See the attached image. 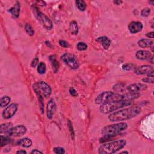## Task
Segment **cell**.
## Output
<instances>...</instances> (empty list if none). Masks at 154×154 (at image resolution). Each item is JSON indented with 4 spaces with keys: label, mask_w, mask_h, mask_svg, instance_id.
I'll return each mask as SVG.
<instances>
[{
    "label": "cell",
    "mask_w": 154,
    "mask_h": 154,
    "mask_svg": "<svg viewBox=\"0 0 154 154\" xmlns=\"http://www.w3.org/2000/svg\"><path fill=\"white\" fill-rule=\"evenodd\" d=\"M126 85L123 83H118L116 84L113 86V90L116 92H118V93H123L126 90Z\"/></svg>",
    "instance_id": "20"
},
{
    "label": "cell",
    "mask_w": 154,
    "mask_h": 154,
    "mask_svg": "<svg viewBox=\"0 0 154 154\" xmlns=\"http://www.w3.org/2000/svg\"><path fill=\"white\" fill-rule=\"evenodd\" d=\"M18 104L16 103H12L10 106L6 107L3 112V118L5 119H9L13 117L18 110Z\"/></svg>",
    "instance_id": "9"
},
{
    "label": "cell",
    "mask_w": 154,
    "mask_h": 154,
    "mask_svg": "<svg viewBox=\"0 0 154 154\" xmlns=\"http://www.w3.org/2000/svg\"><path fill=\"white\" fill-rule=\"evenodd\" d=\"M33 89L38 97V100L40 104V108L42 113L44 112V98H48L50 96L52 89L51 87L46 83L44 81H39L35 83L33 85Z\"/></svg>",
    "instance_id": "3"
},
{
    "label": "cell",
    "mask_w": 154,
    "mask_h": 154,
    "mask_svg": "<svg viewBox=\"0 0 154 154\" xmlns=\"http://www.w3.org/2000/svg\"><path fill=\"white\" fill-rule=\"evenodd\" d=\"M67 126H68V128H69V131L71 132L72 138L73 139H74V131H73L72 124V122H71L70 120H67Z\"/></svg>",
    "instance_id": "31"
},
{
    "label": "cell",
    "mask_w": 154,
    "mask_h": 154,
    "mask_svg": "<svg viewBox=\"0 0 154 154\" xmlns=\"http://www.w3.org/2000/svg\"><path fill=\"white\" fill-rule=\"evenodd\" d=\"M127 128L128 124L125 122H120L105 126L101 131V134L102 135V139L104 140V141L106 140H108L110 138H112L126 130Z\"/></svg>",
    "instance_id": "4"
},
{
    "label": "cell",
    "mask_w": 154,
    "mask_h": 154,
    "mask_svg": "<svg viewBox=\"0 0 154 154\" xmlns=\"http://www.w3.org/2000/svg\"><path fill=\"white\" fill-rule=\"evenodd\" d=\"M141 112L140 107H131L111 113L108 119L111 122H121L132 119L138 116Z\"/></svg>",
    "instance_id": "2"
},
{
    "label": "cell",
    "mask_w": 154,
    "mask_h": 154,
    "mask_svg": "<svg viewBox=\"0 0 154 154\" xmlns=\"http://www.w3.org/2000/svg\"><path fill=\"white\" fill-rule=\"evenodd\" d=\"M50 59L51 61L53 71L55 73H56L58 71L59 68V61L57 60L56 57H55V55H51V56L50 57Z\"/></svg>",
    "instance_id": "22"
},
{
    "label": "cell",
    "mask_w": 154,
    "mask_h": 154,
    "mask_svg": "<svg viewBox=\"0 0 154 154\" xmlns=\"http://www.w3.org/2000/svg\"><path fill=\"white\" fill-rule=\"evenodd\" d=\"M153 44V42L150 39H142L138 41V45L141 48H146L148 46H151Z\"/></svg>",
    "instance_id": "19"
},
{
    "label": "cell",
    "mask_w": 154,
    "mask_h": 154,
    "mask_svg": "<svg viewBox=\"0 0 154 154\" xmlns=\"http://www.w3.org/2000/svg\"><path fill=\"white\" fill-rule=\"evenodd\" d=\"M149 61H151V63L152 64H153V55H152L150 59H149Z\"/></svg>",
    "instance_id": "42"
},
{
    "label": "cell",
    "mask_w": 154,
    "mask_h": 154,
    "mask_svg": "<svg viewBox=\"0 0 154 154\" xmlns=\"http://www.w3.org/2000/svg\"><path fill=\"white\" fill-rule=\"evenodd\" d=\"M31 153L32 154H35V153H43L42 152L39 151V150H37V149H34L33 151H32V152H31Z\"/></svg>",
    "instance_id": "39"
},
{
    "label": "cell",
    "mask_w": 154,
    "mask_h": 154,
    "mask_svg": "<svg viewBox=\"0 0 154 154\" xmlns=\"http://www.w3.org/2000/svg\"><path fill=\"white\" fill-rule=\"evenodd\" d=\"M39 59L38 58H34L33 61H32V63H31V66L33 67H35L37 65H39Z\"/></svg>",
    "instance_id": "37"
},
{
    "label": "cell",
    "mask_w": 154,
    "mask_h": 154,
    "mask_svg": "<svg viewBox=\"0 0 154 154\" xmlns=\"http://www.w3.org/2000/svg\"><path fill=\"white\" fill-rule=\"evenodd\" d=\"M20 9H21L20 4L19 3V2L16 1V3L14 4L13 7H12L10 9H9V11L11 14V15L13 16L14 18L17 19L18 17L20 16Z\"/></svg>",
    "instance_id": "16"
},
{
    "label": "cell",
    "mask_w": 154,
    "mask_h": 154,
    "mask_svg": "<svg viewBox=\"0 0 154 154\" xmlns=\"http://www.w3.org/2000/svg\"><path fill=\"white\" fill-rule=\"evenodd\" d=\"M122 69L125 71H131L132 69H135V65L132 63H128L125 64L122 66Z\"/></svg>",
    "instance_id": "30"
},
{
    "label": "cell",
    "mask_w": 154,
    "mask_h": 154,
    "mask_svg": "<svg viewBox=\"0 0 154 154\" xmlns=\"http://www.w3.org/2000/svg\"><path fill=\"white\" fill-rule=\"evenodd\" d=\"M75 3L79 11H85L86 7H87V5H86V3H85V1H83V0H77V1H75Z\"/></svg>",
    "instance_id": "25"
},
{
    "label": "cell",
    "mask_w": 154,
    "mask_h": 154,
    "mask_svg": "<svg viewBox=\"0 0 154 154\" xmlns=\"http://www.w3.org/2000/svg\"><path fill=\"white\" fill-rule=\"evenodd\" d=\"M132 102L130 101H113L101 105L100 107V112L104 114H107L114 112L115 111L125 107L130 106Z\"/></svg>",
    "instance_id": "6"
},
{
    "label": "cell",
    "mask_w": 154,
    "mask_h": 154,
    "mask_svg": "<svg viewBox=\"0 0 154 154\" xmlns=\"http://www.w3.org/2000/svg\"><path fill=\"white\" fill-rule=\"evenodd\" d=\"M54 152L57 154H63L65 153V151L63 147H55L54 148Z\"/></svg>",
    "instance_id": "33"
},
{
    "label": "cell",
    "mask_w": 154,
    "mask_h": 154,
    "mask_svg": "<svg viewBox=\"0 0 154 154\" xmlns=\"http://www.w3.org/2000/svg\"><path fill=\"white\" fill-rule=\"evenodd\" d=\"M142 81L144 83H151V84H153L154 82L153 80V78L152 77H146L145 78L142 79Z\"/></svg>",
    "instance_id": "35"
},
{
    "label": "cell",
    "mask_w": 154,
    "mask_h": 154,
    "mask_svg": "<svg viewBox=\"0 0 154 154\" xmlns=\"http://www.w3.org/2000/svg\"><path fill=\"white\" fill-rule=\"evenodd\" d=\"M126 144V141L125 140H120L104 143L99 147L98 153L100 154H112L124 148Z\"/></svg>",
    "instance_id": "5"
},
{
    "label": "cell",
    "mask_w": 154,
    "mask_h": 154,
    "mask_svg": "<svg viewBox=\"0 0 154 154\" xmlns=\"http://www.w3.org/2000/svg\"><path fill=\"white\" fill-rule=\"evenodd\" d=\"M149 3H151V4H152V5H153V3H154V1H149Z\"/></svg>",
    "instance_id": "44"
},
{
    "label": "cell",
    "mask_w": 154,
    "mask_h": 154,
    "mask_svg": "<svg viewBox=\"0 0 154 154\" xmlns=\"http://www.w3.org/2000/svg\"><path fill=\"white\" fill-rule=\"evenodd\" d=\"M12 140L7 137V136H3V135H1V143H0V146L3 147L5 145H9L11 143Z\"/></svg>",
    "instance_id": "24"
},
{
    "label": "cell",
    "mask_w": 154,
    "mask_h": 154,
    "mask_svg": "<svg viewBox=\"0 0 154 154\" xmlns=\"http://www.w3.org/2000/svg\"><path fill=\"white\" fill-rule=\"evenodd\" d=\"M120 153H128V152H126V151H124V152H120Z\"/></svg>",
    "instance_id": "43"
},
{
    "label": "cell",
    "mask_w": 154,
    "mask_h": 154,
    "mask_svg": "<svg viewBox=\"0 0 154 154\" xmlns=\"http://www.w3.org/2000/svg\"><path fill=\"white\" fill-rule=\"evenodd\" d=\"M140 96L139 93H133L129 92L125 94H119L112 91H105L98 95L95 100V104L102 105L113 101H130L137 99Z\"/></svg>",
    "instance_id": "1"
},
{
    "label": "cell",
    "mask_w": 154,
    "mask_h": 154,
    "mask_svg": "<svg viewBox=\"0 0 154 154\" xmlns=\"http://www.w3.org/2000/svg\"><path fill=\"white\" fill-rule=\"evenodd\" d=\"M27 132V128L24 125H17L15 127H12L11 129L7 133L9 136L20 137L24 135Z\"/></svg>",
    "instance_id": "10"
},
{
    "label": "cell",
    "mask_w": 154,
    "mask_h": 154,
    "mask_svg": "<svg viewBox=\"0 0 154 154\" xmlns=\"http://www.w3.org/2000/svg\"><path fill=\"white\" fill-rule=\"evenodd\" d=\"M152 55L151 52L148 51H144V50H140L138 51L136 54H135V57L140 60H149L151 57Z\"/></svg>",
    "instance_id": "15"
},
{
    "label": "cell",
    "mask_w": 154,
    "mask_h": 154,
    "mask_svg": "<svg viewBox=\"0 0 154 154\" xmlns=\"http://www.w3.org/2000/svg\"><path fill=\"white\" fill-rule=\"evenodd\" d=\"M114 3L119 5H120L122 3V1H114Z\"/></svg>",
    "instance_id": "41"
},
{
    "label": "cell",
    "mask_w": 154,
    "mask_h": 154,
    "mask_svg": "<svg viewBox=\"0 0 154 154\" xmlns=\"http://www.w3.org/2000/svg\"><path fill=\"white\" fill-rule=\"evenodd\" d=\"M87 45L84 42H79L77 44V48L78 49V50L80 51H85L87 49Z\"/></svg>",
    "instance_id": "29"
},
{
    "label": "cell",
    "mask_w": 154,
    "mask_h": 154,
    "mask_svg": "<svg viewBox=\"0 0 154 154\" xmlns=\"http://www.w3.org/2000/svg\"><path fill=\"white\" fill-rule=\"evenodd\" d=\"M151 13V10L149 8L143 9L141 11V15L143 17H147Z\"/></svg>",
    "instance_id": "32"
},
{
    "label": "cell",
    "mask_w": 154,
    "mask_h": 154,
    "mask_svg": "<svg viewBox=\"0 0 154 154\" xmlns=\"http://www.w3.org/2000/svg\"><path fill=\"white\" fill-rule=\"evenodd\" d=\"M134 72L135 74L139 75H148L151 72H153V68L149 65H143L135 69Z\"/></svg>",
    "instance_id": "12"
},
{
    "label": "cell",
    "mask_w": 154,
    "mask_h": 154,
    "mask_svg": "<svg viewBox=\"0 0 154 154\" xmlns=\"http://www.w3.org/2000/svg\"><path fill=\"white\" fill-rule=\"evenodd\" d=\"M96 41L101 43L104 50H108L111 44L110 40L106 36L100 37L96 39Z\"/></svg>",
    "instance_id": "17"
},
{
    "label": "cell",
    "mask_w": 154,
    "mask_h": 154,
    "mask_svg": "<svg viewBox=\"0 0 154 154\" xmlns=\"http://www.w3.org/2000/svg\"><path fill=\"white\" fill-rule=\"evenodd\" d=\"M25 29H26L27 33L28 35L32 36H33L34 34V31L33 27L31 26L30 24H26V26H25Z\"/></svg>",
    "instance_id": "28"
},
{
    "label": "cell",
    "mask_w": 154,
    "mask_h": 154,
    "mask_svg": "<svg viewBox=\"0 0 154 154\" xmlns=\"http://www.w3.org/2000/svg\"><path fill=\"white\" fill-rule=\"evenodd\" d=\"M46 71V65L44 62H40L38 66V72L39 74H44Z\"/></svg>",
    "instance_id": "27"
},
{
    "label": "cell",
    "mask_w": 154,
    "mask_h": 154,
    "mask_svg": "<svg viewBox=\"0 0 154 154\" xmlns=\"http://www.w3.org/2000/svg\"><path fill=\"white\" fill-rule=\"evenodd\" d=\"M59 45H60L61 47H63V48H66L69 47V46H70L69 43H68V42H67L66 41H65V40H60L59 42Z\"/></svg>",
    "instance_id": "34"
},
{
    "label": "cell",
    "mask_w": 154,
    "mask_h": 154,
    "mask_svg": "<svg viewBox=\"0 0 154 154\" xmlns=\"http://www.w3.org/2000/svg\"><path fill=\"white\" fill-rule=\"evenodd\" d=\"M33 12L37 19L44 28L48 30H50L53 28V24L51 20L44 13L38 10V8L34 7Z\"/></svg>",
    "instance_id": "7"
},
{
    "label": "cell",
    "mask_w": 154,
    "mask_h": 154,
    "mask_svg": "<svg viewBox=\"0 0 154 154\" xmlns=\"http://www.w3.org/2000/svg\"><path fill=\"white\" fill-rule=\"evenodd\" d=\"M146 36H147L148 38L153 39V38H154V32H150V33H147Z\"/></svg>",
    "instance_id": "38"
},
{
    "label": "cell",
    "mask_w": 154,
    "mask_h": 154,
    "mask_svg": "<svg viewBox=\"0 0 154 154\" xmlns=\"http://www.w3.org/2000/svg\"><path fill=\"white\" fill-rule=\"evenodd\" d=\"M61 60L72 69H77L79 66V61L74 55L65 53L61 55Z\"/></svg>",
    "instance_id": "8"
},
{
    "label": "cell",
    "mask_w": 154,
    "mask_h": 154,
    "mask_svg": "<svg viewBox=\"0 0 154 154\" xmlns=\"http://www.w3.org/2000/svg\"><path fill=\"white\" fill-rule=\"evenodd\" d=\"M147 89V86L145 84L141 83H135L129 85L126 87V90L129 92L133 93H139L141 90H144Z\"/></svg>",
    "instance_id": "13"
},
{
    "label": "cell",
    "mask_w": 154,
    "mask_h": 154,
    "mask_svg": "<svg viewBox=\"0 0 154 154\" xmlns=\"http://www.w3.org/2000/svg\"><path fill=\"white\" fill-rule=\"evenodd\" d=\"M143 26L142 23L139 21H132L129 24L128 30L132 34L140 32L142 30Z\"/></svg>",
    "instance_id": "11"
},
{
    "label": "cell",
    "mask_w": 154,
    "mask_h": 154,
    "mask_svg": "<svg viewBox=\"0 0 154 154\" xmlns=\"http://www.w3.org/2000/svg\"><path fill=\"white\" fill-rule=\"evenodd\" d=\"M17 145L21 146L24 147H30L32 145V141L30 139L28 138H24L22 139H20L17 141Z\"/></svg>",
    "instance_id": "18"
},
{
    "label": "cell",
    "mask_w": 154,
    "mask_h": 154,
    "mask_svg": "<svg viewBox=\"0 0 154 154\" xmlns=\"http://www.w3.org/2000/svg\"><path fill=\"white\" fill-rule=\"evenodd\" d=\"M55 111H56V104L53 100H51L48 102L46 108L47 118L49 119H51L52 118Z\"/></svg>",
    "instance_id": "14"
},
{
    "label": "cell",
    "mask_w": 154,
    "mask_h": 154,
    "mask_svg": "<svg viewBox=\"0 0 154 154\" xmlns=\"http://www.w3.org/2000/svg\"><path fill=\"white\" fill-rule=\"evenodd\" d=\"M10 98L8 96H5L1 98L0 100V105L1 107H5L10 102Z\"/></svg>",
    "instance_id": "26"
},
{
    "label": "cell",
    "mask_w": 154,
    "mask_h": 154,
    "mask_svg": "<svg viewBox=\"0 0 154 154\" xmlns=\"http://www.w3.org/2000/svg\"><path fill=\"white\" fill-rule=\"evenodd\" d=\"M16 153H17V154H27V152L24 150H21V151H17Z\"/></svg>",
    "instance_id": "40"
},
{
    "label": "cell",
    "mask_w": 154,
    "mask_h": 154,
    "mask_svg": "<svg viewBox=\"0 0 154 154\" xmlns=\"http://www.w3.org/2000/svg\"><path fill=\"white\" fill-rule=\"evenodd\" d=\"M70 32L72 34L76 35L78 33V24L75 21H72L71 22L69 25Z\"/></svg>",
    "instance_id": "21"
},
{
    "label": "cell",
    "mask_w": 154,
    "mask_h": 154,
    "mask_svg": "<svg viewBox=\"0 0 154 154\" xmlns=\"http://www.w3.org/2000/svg\"><path fill=\"white\" fill-rule=\"evenodd\" d=\"M69 93L71 96L73 97H77L78 96V93L76 91V90L73 88V87H71L69 89Z\"/></svg>",
    "instance_id": "36"
},
{
    "label": "cell",
    "mask_w": 154,
    "mask_h": 154,
    "mask_svg": "<svg viewBox=\"0 0 154 154\" xmlns=\"http://www.w3.org/2000/svg\"><path fill=\"white\" fill-rule=\"evenodd\" d=\"M12 127H13V126H12V124H10V123L3 124L1 125V127H0V132H1V134H7Z\"/></svg>",
    "instance_id": "23"
}]
</instances>
